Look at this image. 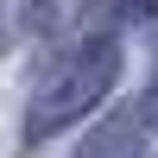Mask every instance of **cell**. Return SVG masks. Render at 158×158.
<instances>
[{
    "mask_svg": "<svg viewBox=\"0 0 158 158\" xmlns=\"http://www.w3.org/2000/svg\"><path fill=\"white\" fill-rule=\"evenodd\" d=\"M114 76H120V51L101 44V38H95V44L63 51V57L38 76V89H32V108H25V139H51L57 127H70L82 108H95V101L114 89Z\"/></svg>",
    "mask_w": 158,
    "mask_h": 158,
    "instance_id": "cell-1",
    "label": "cell"
},
{
    "mask_svg": "<svg viewBox=\"0 0 158 158\" xmlns=\"http://www.w3.org/2000/svg\"><path fill=\"white\" fill-rule=\"evenodd\" d=\"M152 120H158V82H152Z\"/></svg>",
    "mask_w": 158,
    "mask_h": 158,
    "instance_id": "cell-4",
    "label": "cell"
},
{
    "mask_svg": "<svg viewBox=\"0 0 158 158\" xmlns=\"http://www.w3.org/2000/svg\"><path fill=\"white\" fill-rule=\"evenodd\" d=\"M139 152H146L139 120H133V114H114L108 127H95V133H89V146L76 152V158H139Z\"/></svg>",
    "mask_w": 158,
    "mask_h": 158,
    "instance_id": "cell-2",
    "label": "cell"
},
{
    "mask_svg": "<svg viewBox=\"0 0 158 158\" xmlns=\"http://www.w3.org/2000/svg\"><path fill=\"white\" fill-rule=\"evenodd\" d=\"M120 13H127V19H152V13H158V0H120Z\"/></svg>",
    "mask_w": 158,
    "mask_h": 158,
    "instance_id": "cell-3",
    "label": "cell"
},
{
    "mask_svg": "<svg viewBox=\"0 0 158 158\" xmlns=\"http://www.w3.org/2000/svg\"><path fill=\"white\" fill-rule=\"evenodd\" d=\"M0 38H6V32H0Z\"/></svg>",
    "mask_w": 158,
    "mask_h": 158,
    "instance_id": "cell-5",
    "label": "cell"
}]
</instances>
